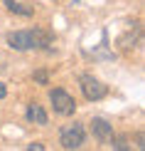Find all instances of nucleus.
Wrapping results in <instances>:
<instances>
[{
  "label": "nucleus",
  "mask_w": 145,
  "mask_h": 151,
  "mask_svg": "<svg viewBox=\"0 0 145 151\" xmlns=\"http://www.w3.org/2000/svg\"><path fill=\"white\" fill-rule=\"evenodd\" d=\"M5 5H8V10H10V12H17V15H22V17H30V15L35 12V8H27V5L15 3V0H5Z\"/></svg>",
  "instance_id": "obj_7"
},
{
  "label": "nucleus",
  "mask_w": 145,
  "mask_h": 151,
  "mask_svg": "<svg viewBox=\"0 0 145 151\" xmlns=\"http://www.w3.org/2000/svg\"><path fill=\"white\" fill-rule=\"evenodd\" d=\"M25 116H27V122H32V124H37V127H47V111L42 109L40 104H30L27 106V111H25Z\"/></svg>",
  "instance_id": "obj_6"
},
{
  "label": "nucleus",
  "mask_w": 145,
  "mask_h": 151,
  "mask_svg": "<svg viewBox=\"0 0 145 151\" xmlns=\"http://www.w3.org/2000/svg\"><path fill=\"white\" fill-rule=\"evenodd\" d=\"M8 45L17 52H27V50H42L52 45V35L42 27H27V30H15L8 35Z\"/></svg>",
  "instance_id": "obj_1"
},
{
  "label": "nucleus",
  "mask_w": 145,
  "mask_h": 151,
  "mask_svg": "<svg viewBox=\"0 0 145 151\" xmlns=\"http://www.w3.org/2000/svg\"><path fill=\"white\" fill-rule=\"evenodd\" d=\"M91 134H93V139L101 141V144H111L113 141V127L101 116L91 119Z\"/></svg>",
  "instance_id": "obj_5"
},
{
  "label": "nucleus",
  "mask_w": 145,
  "mask_h": 151,
  "mask_svg": "<svg viewBox=\"0 0 145 151\" xmlns=\"http://www.w3.org/2000/svg\"><path fill=\"white\" fill-rule=\"evenodd\" d=\"M49 102H52V109L62 116H71L76 111V102L66 89H52L49 92Z\"/></svg>",
  "instance_id": "obj_4"
},
{
  "label": "nucleus",
  "mask_w": 145,
  "mask_h": 151,
  "mask_svg": "<svg viewBox=\"0 0 145 151\" xmlns=\"http://www.w3.org/2000/svg\"><path fill=\"white\" fill-rule=\"evenodd\" d=\"M84 141H86V129H84V124H79V122H74V124H66L64 129H62V134H59V144L64 149H81L84 146Z\"/></svg>",
  "instance_id": "obj_2"
},
{
  "label": "nucleus",
  "mask_w": 145,
  "mask_h": 151,
  "mask_svg": "<svg viewBox=\"0 0 145 151\" xmlns=\"http://www.w3.org/2000/svg\"><path fill=\"white\" fill-rule=\"evenodd\" d=\"M5 94H8V89H5V84L0 82V99H5Z\"/></svg>",
  "instance_id": "obj_9"
},
{
  "label": "nucleus",
  "mask_w": 145,
  "mask_h": 151,
  "mask_svg": "<svg viewBox=\"0 0 145 151\" xmlns=\"http://www.w3.org/2000/svg\"><path fill=\"white\" fill-rule=\"evenodd\" d=\"M79 87H81V92H84V97L89 99V102H98V99H103L106 94H108V87L101 79H96L93 74H81Z\"/></svg>",
  "instance_id": "obj_3"
},
{
  "label": "nucleus",
  "mask_w": 145,
  "mask_h": 151,
  "mask_svg": "<svg viewBox=\"0 0 145 151\" xmlns=\"http://www.w3.org/2000/svg\"><path fill=\"white\" fill-rule=\"evenodd\" d=\"M35 79L40 84H47V72H35Z\"/></svg>",
  "instance_id": "obj_8"
}]
</instances>
